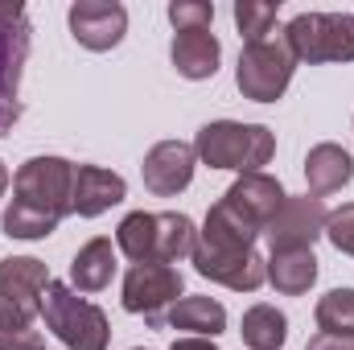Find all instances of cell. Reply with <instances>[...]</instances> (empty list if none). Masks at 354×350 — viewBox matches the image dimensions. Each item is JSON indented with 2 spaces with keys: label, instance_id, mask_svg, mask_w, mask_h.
I'll use <instances>...</instances> for the list:
<instances>
[{
  "label": "cell",
  "instance_id": "obj_10",
  "mask_svg": "<svg viewBox=\"0 0 354 350\" xmlns=\"http://www.w3.org/2000/svg\"><path fill=\"white\" fill-rule=\"evenodd\" d=\"M194 268L198 276L227 284L235 293H256L260 284H268V260L260 252H214L206 243H194Z\"/></svg>",
  "mask_w": 354,
  "mask_h": 350
},
{
  "label": "cell",
  "instance_id": "obj_29",
  "mask_svg": "<svg viewBox=\"0 0 354 350\" xmlns=\"http://www.w3.org/2000/svg\"><path fill=\"white\" fill-rule=\"evenodd\" d=\"M169 350H218V347H214V338H177Z\"/></svg>",
  "mask_w": 354,
  "mask_h": 350
},
{
  "label": "cell",
  "instance_id": "obj_5",
  "mask_svg": "<svg viewBox=\"0 0 354 350\" xmlns=\"http://www.w3.org/2000/svg\"><path fill=\"white\" fill-rule=\"evenodd\" d=\"M292 71H297V58H292L284 33H272L264 42L243 46L239 66H235V87L252 103H276L292 83Z\"/></svg>",
  "mask_w": 354,
  "mask_h": 350
},
{
  "label": "cell",
  "instance_id": "obj_25",
  "mask_svg": "<svg viewBox=\"0 0 354 350\" xmlns=\"http://www.w3.org/2000/svg\"><path fill=\"white\" fill-rule=\"evenodd\" d=\"M41 334L33 330V322L8 305H0V350H41Z\"/></svg>",
  "mask_w": 354,
  "mask_h": 350
},
{
  "label": "cell",
  "instance_id": "obj_27",
  "mask_svg": "<svg viewBox=\"0 0 354 350\" xmlns=\"http://www.w3.org/2000/svg\"><path fill=\"white\" fill-rule=\"evenodd\" d=\"M326 239H330L342 256H354V202L330 210V219H326Z\"/></svg>",
  "mask_w": 354,
  "mask_h": 350
},
{
  "label": "cell",
  "instance_id": "obj_8",
  "mask_svg": "<svg viewBox=\"0 0 354 350\" xmlns=\"http://www.w3.org/2000/svg\"><path fill=\"white\" fill-rule=\"evenodd\" d=\"M326 202L313 194L301 198H284V206L276 210V219L264 227V239L272 252H313V243L326 235Z\"/></svg>",
  "mask_w": 354,
  "mask_h": 350
},
{
  "label": "cell",
  "instance_id": "obj_12",
  "mask_svg": "<svg viewBox=\"0 0 354 350\" xmlns=\"http://www.w3.org/2000/svg\"><path fill=\"white\" fill-rule=\"evenodd\" d=\"M50 268L33 256H8L0 260V305L25 313L29 322L41 313V297L50 288Z\"/></svg>",
  "mask_w": 354,
  "mask_h": 350
},
{
  "label": "cell",
  "instance_id": "obj_2",
  "mask_svg": "<svg viewBox=\"0 0 354 350\" xmlns=\"http://www.w3.org/2000/svg\"><path fill=\"white\" fill-rule=\"evenodd\" d=\"M194 153L210 169H235V174H264L276 153V132L264 124H239V120H214L202 124L194 136Z\"/></svg>",
  "mask_w": 354,
  "mask_h": 350
},
{
  "label": "cell",
  "instance_id": "obj_23",
  "mask_svg": "<svg viewBox=\"0 0 354 350\" xmlns=\"http://www.w3.org/2000/svg\"><path fill=\"white\" fill-rule=\"evenodd\" d=\"M317 330L322 334H334V338H354V288H330L317 309Z\"/></svg>",
  "mask_w": 354,
  "mask_h": 350
},
{
  "label": "cell",
  "instance_id": "obj_21",
  "mask_svg": "<svg viewBox=\"0 0 354 350\" xmlns=\"http://www.w3.org/2000/svg\"><path fill=\"white\" fill-rule=\"evenodd\" d=\"M239 334H243V347L252 350H280L288 342V317L276 305H252L243 313Z\"/></svg>",
  "mask_w": 354,
  "mask_h": 350
},
{
  "label": "cell",
  "instance_id": "obj_1",
  "mask_svg": "<svg viewBox=\"0 0 354 350\" xmlns=\"http://www.w3.org/2000/svg\"><path fill=\"white\" fill-rule=\"evenodd\" d=\"M75 165L66 157H29L12 177V198L4 210L8 239H46L71 214Z\"/></svg>",
  "mask_w": 354,
  "mask_h": 350
},
{
  "label": "cell",
  "instance_id": "obj_7",
  "mask_svg": "<svg viewBox=\"0 0 354 350\" xmlns=\"http://www.w3.org/2000/svg\"><path fill=\"white\" fill-rule=\"evenodd\" d=\"M181 272L174 264H132L124 276V309L145 317L149 326L165 322V309H174L181 301Z\"/></svg>",
  "mask_w": 354,
  "mask_h": 350
},
{
  "label": "cell",
  "instance_id": "obj_30",
  "mask_svg": "<svg viewBox=\"0 0 354 350\" xmlns=\"http://www.w3.org/2000/svg\"><path fill=\"white\" fill-rule=\"evenodd\" d=\"M4 190H8V169H4V161H0V198H4Z\"/></svg>",
  "mask_w": 354,
  "mask_h": 350
},
{
  "label": "cell",
  "instance_id": "obj_31",
  "mask_svg": "<svg viewBox=\"0 0 354 350\" xmlns=\"http://www.w3.org/2000/svg\"><path fill=\"white\" fill-rule=\"evenodd\" d=\"M136 350H145V347H136Z\"/></svg>",
  "mask_w": 354,
  "mask_h": 350
},
{
  "label": "cell",
  "instance_id": "obj_3",
  "mask_svg": "<svg viewBox=\"0 0 354 350\" xmlns=\"http://www.w3.org/2000/svg\"><path fill=\"white\" fill-rule=\"evenodd\" d=\"M41 317H46V330L66 350H107V342H111L107 313L83 301L62 280H50V288L41 297Z\"/></svg>",
  "mask_w": 354,
  "mask_h": 350
},
{
  "label": "cell",
  "instance_id": "obj_11",
  "mask_svg": "<svg viewBox=\"0 0 354 350\" xmlns=\"http://www.w3.org/2000/svg\"><path fill=\"white\" fill-rule=\"evenodd\" d=\"M194 165H198L194 145H185V140H161V145H153L145 153V165H140L145 190L157 194V198H177L194 181Z\"/></svg>",
  "mask_w": 354,
  "mask_h": 350
},
{
  "label": "cell",
  "instance_id": "obj_4",
  "mask_svg": "<svg viewBox=\"0 0 354 350\" xmlns=\"http://www.w3.org/2000/svg\"><path fill=\"white\" fill-rule=\"evenodd\" d=\"M280 33L297 62H354L351 12H297Z\"/></svg>",
  "mask_w": 354,
  "mask_h": 350
},
{
  "label": "cell",
  "instance_id": "obj_24",
  "mask_svg": "<svg viewBox=\"0 0 354 350\" xmlns=\"http://www.w3.org/2000/svg\"><path fill=\"white\" fill-rule=\"evenodd\" d=\"M235 25H239V37L252 46V42H264L276 33V4L268 0H235Z\"/></svg>",
  "mask_w": 354,
  "mask_h": 350
},
{
  "label": "cell",
  "instance_id": "obj_9",
  "mask_svg": "<svg viewBox=\"0 0 354 350\" xmlns=\"http://www.w3.org/2000/svg\"><path fill=\"white\" fill-rule=\"evenodd\" d=\"M66 21H71V37L91 54L115 50L128 33V8L120 0H79L71 4Z\"/></svg>",
  "mask_w": 354,
  "mask_h": 350
},
{
  "label": "cell",
  "instance_id": "obj_28",
  "mask_svg": "<svg viewBox=\"0 0 354 350\" xmlns=\"http://www.w3.org/2000/svg\"><path fill=\"white\" fill-rule=\"evenodd\" d=\"M305 350H354V338H334V334H313Z\"/></svg>",
  "mask_w": 354,
  "mask_h": 350
},
{
  "label": "cell",
  "instance_id": "obj_15",
  "mask_svg": "<svg viewBox=\"0 0 354 350\" xmlns=\"http://www.w3.org/2000/svg\"><path fill=\"white\" fill-rule=\"evenodd\" d=\"M218 58H223V46L210 29H177L174 46H169V62L181 79L189 83H202V79H214L218 71Z\"/></svg>",
  "mask_w": 354,
  "mask_h": 350
},
{
  "label": "cell",
  "instance_id": "obj_19",
  "mask_svg": "<svg viewBox=\"0 0 354 350\" xmlns=\"http://www.w3.org/2000/svg\"><path fill=\"white\" fill-rule=\"evenodd\" d=\"M165 322L174 330H189L194 338H218L227 330V309L214 297H181L165 313Z\"/></svg>",
  "mask_w": 354,
  "mask_h": 350
},
{
  "label": "cell",
  "instance_id": "obj_32",
  "mask_svg": "<svg viewBox=\"0 0 354 350\" xmlns=\"http://www.w3.org/2000/svg\"><path fill=\"white\" fill-rule=\"evenodd\" d=\"M41 350H46V347H41Z\"/></svg>",
  "mask_w": 354,
  "mask_h": 350
},
{
  "label": "cell",
  "instance_id": "obj_13",
  "mask_svg": "<svg viewBox=\"0 0 354 350\" xmlns=\"http://www.w3.org/2000/svg\"><path fill=\"white\" fill-rule=\"evenodd\" d=\"M284 185L276 181V177L268 174H239L235 181H231V190L218 198V202H227L239 219H248L252 227H260L264 231L268 223L276 219V210L284 206Z\"/></svg>",
  "mask_w": 354,
  "mask_h": 350
},
{
  "label": "cell",
  "instance_id": "obj_6",
  "mask_svg": "<svg viewBox=\"0 0 354 350\" xmlns=\"http://www.w3.org/2000/svg\"><path fill=\"white\" fill-rule=\"evenodd\" d=\"M29 54V21L21 4H0V136L21 116V66Z\"/></svg>",
  "mask_w": 354,
  "mask_h": 350
},
{
  "label": "cell",
  "instance_id": "obj_26",
  "mask_svg": "<svg viewBox=\"0 0 354 350\" xmlns=\"http://www.w3.org/2000/svg\"><path fill=\"white\" fill-rule=\"evenodd\" d=\"M169 21H174V29H210L214 25V4H206V0H174Z\"/></svg>",
  "mask_w": 354,
  "mask_h": 350
},
{
  "label": "cell",
  "instance_id": "obj_14",
  "mask_svg": "<svg viewBox=\"0 0 354 350\" xmlns=\"http://www.w3.org/2000/svg\"><path fill=\"white\" fill-rule=\"evenodd\" d=\"M128 198V181L103 165H75V190H71V214L99 219L103 210L120 206Z\"/></svg>",
  "mask_w": 354,
  "mask_h": 350
},
{
  "label": "cell",
  "instance_id": "obj_20",
  "mask_svg": "<svg viewBox=\"0 0 354 350\" xmlns=\"http://www.w3.org/2000/svg\"><path fill=\"white\" fill-rule=\"evenodd\" d=\"M194 243H198V227L189 214H177L165 210L157 214V243H153V264H177L185 256H194Z\"/></svg>",
  "mask_w": 354,
  "mask_h": 350
},
{
  "label": "cell",
  "instance_id": "obj_16",
  "mask_svg": "<svg viewBox=\"0 0 354 350\" xmlns=\"http://www.w3.org/2000/svg\"><path fill=\"white\" fill-rule=\"evenodd\" d=\"M354 177V157L342 145H313L309 157H305V181H309V194L313 198H326V194H338L342 185H351Z\"/></svg>",
  "mask_w": 354,
  "mask_h": 350
},
{
  "label": "cell",
  "instance_id": "obj_18",
  "mask_svg": "<svg viewBox=\"0 0 354 350\" xmlns=\"http://www.w3.org/2000/svg\"><path fill=\"white\" fill-rule=\"evenodd\" d=\"M268 284L284 297H305L317 284V256L313 252H272L268 256Z\"/></svg>",
  "mask_w": 354,
  "mask_h": 350
},
{
  "label": "cell",
  "instance_id": "obj_22",
  "mask_svg": "<svg viewBox=\"0 0 354 350\" xmlns=\"http://www.w3.org/2000/svg\"><path fill=\"white\" fill-rule=\"evenodd\" d=\"M153 243H157V214L149 210H132L115 227V248L132 264H153Z\"/></svg>",
  "mask_w": 354,
  "mask_h": 350
},
{
  "label": "cell",
  "instance_id": "obj_17",
  "mask_svg": "<svg viewBox=\"0 0 354 350\" xmlns=\"http://www.w3.org/2000/svg\"><path fill=\"white\" fill-rule=\"evenodd\" d=\"M111 276H115V248H111L107 235H95L71 260V288H79V293H103L111 284Z\"/></svg>",
  "mask_w": 354,
  "mask_h": 350
}]
</instances>
